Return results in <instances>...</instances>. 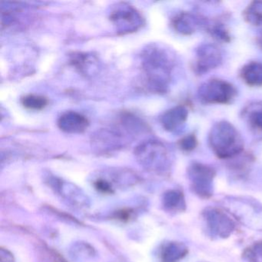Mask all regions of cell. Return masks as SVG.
Returning a JSON list of instances; mask_svg holds the SVG:
<instances>
[{
	"label": "cell",
	"mask_w": 262,
	"mask_h": 262,
	"mask_svg": "<svg viewBox=\"0 0 262 262\" xmlns=\"http://www.w3.org/2000/svg\"><path fill=\"white\" fill-rule=\"evenodd\" d=\"M188 249L184 244L171 242L165 244L161 249L162 262H179L187 255Z\"/></svg>",
	"instance_id": "7c38bea8"
},
{
	"label": "cell",
	"mask_w": 262,
	"mask_h": 262,
	"mask_svg": "<svg viewBox=\"0 0 262 262\" xmlns=\"http://www.w3.org/2000/svg\"><path fill=\"white\" fill-rule=\"evenodd\" d=\"M0 257H1V262H13V256L8 250L1 248L0 251Z\"/></svg>",
	"instance_id": "44dd1931"
},
{
	"label": "cell",
	"mask_w": 262,
	"mask_h": 262,
	"mask_svg": "<svg viewBox=\"0 0 262 262\" xmlns=\"http://www.w3.org/2000/svg\"><path fill=\"white\" fill-rule=\"evenodd\" d=\"M189 178L193 191L202 198L212 194V182L215 171L211 167L201 163H193L190 167Z\"/></svg>",
	"instance_id": "8992f818"
},
{
	"label": "cell",
	"mask_w": 262,
	"mask_h": 262,
	"mask_svg": "<svg viewBox=\"0 0 262 262\" xmlns=\"http://www.w3.org/2000/svg\"><path fill=\"white\" fill-rule=\"evenodd\" d=\"M245 20L256 27H262V1L252 2L244 13Z\"/></svg>",
	"instance_id": "9a60e30c"
},
{
	"label": "cell",
	"mask_w": 262,
	"mask_h": 262,
	"mask_svg": "<svg viewBox=\"0 0 262 262\" xmlns=\"http://www.w3.org/2000/svg\"><path fill=\"white\" fill-rule=\"evenodd\" d=\"M208 30L211 33V36H214L216 39L224 41V42L229 41V34H228V31L224 28L223 24L216 23L210 27Z\"/></svg>",
	"instance_id": "ac0fdd59"
},
{
	"label": "cell",
	"mask_w": 262,
	"mask_h": 262,
	"mask_svg": "<svg viewBox=\"0 0 262 262\" xmlns=\"http://www.w3.org/2000/svg\"><path fill=\"white\" fill-rule=\"evenodd\" d=\"M135 154L141 165L149 170H160L168 162V151L158 141H147L140 144Z\"/></svg>",
	"instance_id": "277c9868"
},
{
	"label": "cell",
	"mask_w": 262,
	"mask_h": 262,
	"mask_svg": "<svg viewBox=\"0 0 262 262\" xmlns=\"http://www.w3.org/2000/svg\"><path fill=\"white\" fill-rule=\"evenodd\" d=\"M110 20L121 34L134 33L143 25V18L136 9L128 4H118L110 13Z\"/></svg>",
	"instance_id": "5b68a950"
},
{
	"label": "cell",
	"mask_w": 262,
	"mask_h": 262,
	"mask_svg": "<svg viewBox=\"0 0 262 262\" xmlns=\"http://www.w3.org/2000/svg\"><path fill=\"white\" fill-rule=\"evenodd\" d=\"M131 214L132 212L129 210H122V211L118 212V217L122 221L128 220L129 217H131Z\"/></svg>",
	"instance_id": "7402d4cb"
},
{
	"label": "cell",
	"mask_w": 262,
	"mask_h": 262,
	"mask_svg": "<svg viewBox=\"0 0 262 262\" xmlns=\"http://www.w3.org/2000/svg\"><path fill=\"white\" fill-rule=\"evenodd\" d=\"M243 80L251 86H262V63L250 62L244 67L242 71Z\"/></svg>",
	"instance_id": "4fadbf2b"
},
{
	"label": "cell",
	"mask_w": 262,
	"mask_h": 262,
	"mask_svg": "<svg viewBox=\"0 0 262 262\" xmlns=\"http://www.w3.org/2000/svg\"><path fill=\"white\" fill-rule=\"evenodd\" d=\"M188 115V110L184 105H178L162 115L161 123L166 131L174 132L185 123Z\"/></svg>",
	"instance_id": "30bf717a"
},
{
	"label": "cell",
	"mask_w": 262,
	"mask_h": 262,
	"mask_svg": "<svg viewBox=\"0 0 262 262\" xmlns=\"http://www.w3.org/2000/svg\"><path fill=\"white\" fill-rule=\"evenodd\" d=\"M209 144L214 154L222 159L235 157L244 148L242 136L228 122H217L213 126L210 132Z\"/></svg>",
	"instance_id": "7a4b0ae2"
},
{
	"label": "cell",
	"mask_w": 262,
	"mask_h": 262,
	"mask_svg": "<svg viewBox=\"0 0 262 262\" xmlns=\"http://www.w3.org/2000/svg\"><path fill=\"white\" fill-rule=\"evenodd\" d=\"M200 25V19L189 13H181L173 19L172 26L178 33L190 35Z\"/></svg>",
	"instance_id": "8fae6325"
},
{
	"label": "cell",
	"mask_w": 262,
	"mask_h": 262,
	"mask_svg": "<svg viewBox=\"0 0 262 262\" xmlns=\"http://www.w3.org/2000/svg\"><path fill=\"white\" fill-rule=\"evenodd\" d=\"M222 62V54L215 46L205 44L196 52L194 68L198 73H205L219 67Z\"/></svg>",
	"instance_id": "ba28073f"
},
{
	"label": "cell",
	"mask_w": 262,
	"mask_h": 262,
	"mask_svg": "<svg viewBox=\"0 0 262 262\" xmlns=\"http://www.w3.org/2000/svg\"><path fill=\"white\" fill-rule=\"evenodd\" d=\"M198 141L194 135H188L182 138L179 142V148L185 151H191L196 148Z\"/></svg>",
	"instance_id": "d6986e66"
},
{
	"label": "cell",
	"mask_w": 262,
	"mask_h": 262,
	"mask_svg": "<svg viewBox=\"0 0 262 262\" xmlns=\"http://www.w3.org/2000/svg\"><path fill=\"white\" fill-rule=\"evenodd\" d=\"M205 217L210 231L219 237H228L234 231L235 226L234 222L220 210L216 208L207 210Z\"/></svg>",
	"instance_id": "52a82bcc"
},
{
	"label": "cell",
	"mask_w": 262,
	"mask_h": 262,
	"mask_svg": "<svg viewBox=\"0 0 262 262\" xmlns=\"http://www.w3.org/2000/svg\"><path fill=\"white\" fill-rule=\"evenodd\" d=\"M96 62H97L96 58L87 53H75L72 56V63L82 73L89 74V71L91 69L90 67H94Z\"/></svg>",
	"instance_id": "2e32d148"
},
{
	"label": "cell",
	"mask_w": 262,
	"mask_h": 262,
	"mask_svg": "<svg viewBox=\"0 0 262 262\" xmlns=\"http://www.w3.org/2000/svg\"><path fill=\"white\" fill-rule=\"evenodd\" d=\"M163 205L168 211H182L185 207L183 194L178 190L167 191L164 194Z\"/></svg>",
	"instance_id": "5bb4252c"
},
{
	"label": "cell",
	"mask_w": 262,
	"mask_h": 262,
	"mask_svg": "<svg viewBox=\"0 0 262 262\" xmlns=\"http://www.w3.org/2000/svg\"><path fill=\"white\" fill-rule=\"evenodd\" d=\"M234 85L221 79H211L202 84L199 89V99L206 104H227L235 97Z\"/></svg>",
	"instance_id": "3957f363"
},
{
	"label": "cell",
	"mask_w": 262,
	"mask_h": 262,
	"mask_svg": "<svg viewBox=\"0 0 262 262\" xmlns=\"http://www.w3.org/2000/svg\"><path fill=\"white\" fill-rule=\"evenodd\" d=\"M260 46H261V47H262V39H260Z\"/></svg>",
	"instance_id": "603a6c76"
},
{
	"label": "cell",
	"mask_w": 262,
	"mask_h": 262,
	"mask_svg": "<svg viewBox=\"0 0 262 262\" xmlns=\"http://www.w3.org/2000/svg\"><path fill=\"white\" fill-rule=\"evenodd\" d=\"M22 104L27 110L39 111L47 106L48 100L43 96L32 94L23 98Z\"/></svg>",
	"instance_id": "e0dca14e"
},
{
	"label": "cell",
	"mask_w": 262,
	"mask_h": 262,
	"mask_svg": "<svg viewBox=\"0 0 262 262\" xmlns=\"http://www.w3.org/2000/svg\"><path fill=\"white\" fill-rule=\"evenodd\" d=\"M249 122L254 128L262 131V110L253 111L250 114Z\"/></svg>",
	"instance_id": "ffe728a7"
},
{
	"label": "cell",
	"mask_w": 262,
	"mask_h": 262,
	"mask_svg": "<svg viewBox=\"0 0 262 262\" xmlns=\"http://www.w3.org/2000/svg\"><path fill=\"white\" fill-rule=\"evenodd\" d=\"M142 70L148 89L165 93L171 80L173 61L168 52L158 47H148L142 56Z\"/></svg>",
	"instance_id": "6da1fadb"
},
{
	"label": "cell",
	"mask_w": 262,
	"mask_h": 262,
	"mask_svg": "<svg viewBox=\"0 0 262 262\" xmlns=\"http://www.w3.org/2000/svg\"><path fill=\"white\" fill-rule=\"evenodd\" d=\"M58 126L64 133L79 134L84 133L88 128L89 121L85 116L80 113L69 111L59 117Z\"/></svg>",
	"instance_id": "9c48e42d"
}]
</instances>
